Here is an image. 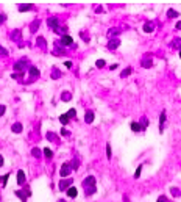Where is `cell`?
<instances>
[{
  "label": "cell",
  "mask_w": 181,
  "mask_h": 202,
  "mask_svg": "<svg viewBox=\"0 0 181 202\" xmlns=\"http://www.w3.org/2000/svg\"><path fill=\"white\" fill-rule=\"evenodd\" d=\"M16 196L19 197L22 202H27V199H28V196H31V190L30 188H25L24 191H20V190H16V193H14Z\"/></svg>",
  "instance_id": "6da1fadb"
},
{
  "label": "cell",
  "mask_w": 181,
  "mask_h": 202,
  "mask_svg": "<svg viewBox=\"0 0 181 202\" xmlns=\"http://www.w3.org/2000/svg\"><path fill=\"white\" fill-rule=\"evenodd\" d=\"M27 67H28V61L25 60V58H24V60H19V61L14 63V71H16V72H24Z\"/></svg>",
  "instance_id": "7a4b0ae2"
},
{
  "label": "cell",
  "mask_w": 181,
  "mask_h": 202,
  "mask_svg": "<svg viewBox=\"0 0 181 202\" xmlns=\"http://www.w3.org/2000/svg\"><path fill=\"white\" fill-rule=\"evenodd\" d=\"M72 179H61L60 183H58V188H60L61 191H67L70 187H72Z\"/></svg>",
  "instance_id": "3957f363"
},
{
  "label": "cell",
  "mask_w": 181,
  "mask_h": 202,
  "mask_svg": "<svg viewBox=\"0 0 181 202\" xmlns=\"http://www.w3.org/2000/svg\"><path fill=\"white\" fill-rule=\"evenodd\" d=\"M120 43H122V41H120L117 36L109 38V41H108V49H109V50H116V49L120 45Z\"/></svg>",
  "instance_id": "277c9868"
},
{
  "label": "cell",
  "mask_w": 181,
  "mask_h": 202,
  "mask_svg": "<svg viewBox=\"0 0 181 202\" xmlns=\"http://www.w3.org/2000/svg\"><path fill=\"white\" fill-rule=\"evenodd\" d=\"M70 172H72V165H70V163H64V165L61 166L60 175H61V177H67Z\"/></svg>",
  "instance_id": "5b68a950"
},
{
  "label": "cell",
  "mask_w": 181,
  "mask_h": 202,
  "mask_svg": "<svg viewBox=\"0 0 181 202\" xmlns=\"http://www.w3.org/2000/svg\"><path fill=\"white\" fill-rule=\"evenodd\" d=\"M56 45H72V36L62 35V36L60 38V41L56 43Z\"/></svg>",
  "instance_id": "8992f818"
},
{
  "label": "cell",
  "mask_w": 181,
  "mask_h": 202,
  "mask_svg": "<svg viewBox=\"0 0 181 202\" xmlns=\"http://www.w3.org/2000/svg\"><path fill=\"white\" fill-rule=\"evenodd\" d=\"M47 25H49V27H52L53 30H56V28L60 27V19H58L56 16H52V17L47 19Z\"/></svg>",
  "instance_id": "52a82bcc"
},
{
  "label": "cell",
  "mask_w": 181,
  "mask_h": 202,
  "mask_svg": "<svg viewBox=\"0 0 181 202\" xmlns=\"http://www.w3.org/2000/svg\"><path fill=\"white\" fill-rule=\"evenodd\" d=\"M10 39H12L14 43H19L22 39V30H12L10 33Z\"/></svg>",
  "instance_id": "ba28073f"
},
{
  "label": "cell",
  "mask_w": 181,
  "mask_h": 202,
  "mask_svg": "<svg viewBox=\"0 0 181 202\" xmlns=\"http://www.w3.org/2000/svg\"><path fill=\"white\" fill-rule=\"evenodd\" d=\"M95 182H97V179L94 177V175H89V177H86L85 180H83V187H86V188L95 187Z\"/></svg>",
  "instance_id": "9c48e42d"
},
{
  "label": "cell",
  "mask_w": 181,
  "mask_h": 202,
  "mask_svg": "<svg viewBox=\"0 0 181 202\" xmlns=\"http://www.w3.org/2000/svg\"><path fill=\"white\" fill-rule=\"evenodd\" d=\"M94 117H95V115H94V111H86V115H85V122L86 124H92L94 122Z\"/></svg>",
  "instance_id": "30bf717a"
},
{
  "label": "cell",
  "mask_w": 181,
  "mask_h": 202,
  "mask_svg": "<svg viewBox=\"0 0 181 202\" xmlns=\"http://www.w3.org/2000/svg\"><path fill=\"white\" fill-rule=\"evenodd\" d=\"M153 30H155V22L153 20H148V22L144 24V31L145 33H151Z\"/></svg>",
  "instance_id": "8fae6325"
},
{
  "label": "cell",
  "mask_w": 181,
  "mask_h": 202,
  "mask_svg": "<svg viewBox=\"0 0 181 202\" xmlns=\"http://www.w3.org/2000/svg\"><path fill=\"white\" fill-rule=\"evenodd\" d=\"M17 10H19L20 13L30 11V10H33V5H31V3H24V5H19V6H17Z\"/></svg>",
  "instance_id": "7c38bea8"
},
{
  "label": "cell",
  "mask_w": 181,
  "mask_h": 202,
  "mask_svg": "<svg viewBox=\"0 0 181 202\" xmlns=\"http://www.w3.org/2000/svg\"><path fill=\"white\" fill-rule=\"evenodd\" d=\"M17 183H19V185H24V183H25V172H24L22 169L17 171Z\"/></svg>",
  "instance_id": "4fadbf2b"
},
{
  "label": "cell",
  "mask_w": 181,
  "mask_h": 202,
  "mask_svg": "<svg viewBox=\"0 0 181 202\" xmlns=\"http://www.w3.org/2000/svg\"><path fill=\"white\" fill-rule=\"evenodd\" d=\"M22 124H20V122H14V124H12V127H11V130H12V133H20V132H22Z\"/></svg>",
  "instance_id": "5bb4252c"
},
{
  "label": "cell",
  "mask_w": 181,
  "mask_h": 202,
  "mask_svg": "<svg viewBox=\"0 0 181 202\" xmlns=\"http://www.w3.org/2000/svg\"><path fill=\"white\" fill-rule=\"evenodd\" d=\"M30 74H31V77H33V78H37V77L41 75L39 69H37V67H35V66H30Z\"/></svg>",
  "instance_id": "9a60e30c"
},
{
  "label": "cell",
  "mask_w": 181,
  "mask_h": 202,
  "mask_svg": "<svg viewBox=\"0 0 181 202\" xmlns=\"http://www.w3.org/2000/svg\"><path fill=\"white\" fill-rule=\"evenodd\" d=\"M164 124H166V111L161 113V119H159V132L164 130Z\"/></svg>",
  "instance_id": "2e32d148"
},
{
  "label": "cell",
  "mask_w": 181,
  "mask_h": 202,
  "mask_svg": "<svg viewBox=\"0 0 181 202\" xmlns=\"http://www.w3.org/2000/svg\"><path fill=\"white\" fill-rule=\"evenodd\" d=\"M141 64H142V67H147V69H148V67L153 66V61H151V58H144Z\"/></svg>",
  "instance_id": "e0dca14e"
},
{
  "label": "cell",
  "mask_w": 181,
  "mask_h": 202,
  "mask_svg": "<svg viewBox=\"0 0 181 202\" xmlns=\"http://www.w3.org/2000/svg\"><path fill=\"white\" fill-rule=\"evenodd\" d=\"M66 193H67V196H69V197H77V194H78V191H77V188H75V187H70Z\"/></svg>",
  "instance_id": "ac0fdd59"
},
{
  "label": "cell",
  "mask_w": 181,
  "mask_h": 202,
  "mask_svg": "<svg viewBox=\"0 0 181 202\" xmlns=\"http://www.w3.org/2000/svg\"><path fill=\"white\" fill-rule=\"evenodd\" d=\"M45 136H47V140L52 141V143H56V141H58L56 133H53V132H47V135H45Z\"/></svg>",
  "instance_id": "d6986e66"
},
{
  "label": "cell",
  "mask_w": 181,
  "mask_h": 202,
  "mask_svg": "<svg viewBox=\"0 0 181 202\" xmlns=\"http://www.w3.org/2000/svg\"><path fill=\"white\" fill-rule=\"evenodd\" d=\"M170 45H172L173 49H180V50H181V38H175V39L172 41Z\"/></svg>",
  "instance_id": "ffe728a7"
},
{
  "label": "cell",
  "mask_w": 181,
  "mask_h": 202,
  "mask_svg": "<svg viewBox=\"0 0 181 202\" xmlns=\"http://www.w3.org/2000/svg\"><path fill=\"white\" fill-rule=\"evenodd\" d=\"M60 77H61V71L58 69V67H53V69H52V78L56 80V78H60Z\"/></svg>",
  "instance_id": "44dd1931"
},
{
  "label": "cell",
  "mask_w": 181,
  "mask_h": 202,
  "mask_svg": "<svg viewBox=\"0 0 181 202\" xmlns=\"http://www.w3.org/2000/svg\"><path fill=\"white\" fill-rule=\"evenodd\" d=\"M130 129H131L133 132H141V130H142L139 122H131V124H130Z\"/></svg>",
  "instance_id": "7402d4cb"
},
{
  "label": "cell",
  "mask_w": 181,
  "mask_h": 202,
  "mask_svg": "<svg viewBox=\"0 0 181 202\" xmlns=\"http://www.w3.org/2000/svg\"><path fill=\"white\" fill-rule=\"evenodd\" d=\"M42 152H44V157H45V158H49V160L53 157V150H52V149H49V147H45Z\"/></svg>",
  "instance_id": "603a6c76"
},
{
  "label": "cell",
  "mask_w": 181,
  "mask_h": 202,
  "mask_svg": "<svg viewBox=\"0 0 181 202\" xmlns=\"http://www.w3.org/2000/svg\"><path fill=\"white\" fill-rule=\"evenodd\" d=\"M36 43H37V45H39V47H42V49L47 47V44H45V39H44L42 36H39V38H37V39H36Z\"/></svg>",
  "instance_id": "cb8c5ba5"
},
{
  "label": "cell",
  "mask_w": 181,
  "mask_h": 202,
  "mask_svg": "<svg viewBox=\"0 0 181 202\" xmlns=\"http://www.w3.org/2000/svg\"><path fill=\"white\" fill-rule=\"evenodd\" d=\"M131 72H133L131 67H127V69H123V71L120 72V77H122V78H125V77H128V75L131 74Z\"/></svg>",
  "instance_id": "d4e9b609"
},
{
  "label": "cell",
  "mask_w": 181,
  "mask_h": 202,
  "mask_svg": "<svg viewBox=\"0 0 181 202\" xmlns=\"http://www.w3.org/2000/svg\"><path fill=\"white\" fill-rule=\"evenodd\" d=\"M41 152H42V150L37 149V147H33V149H31V155H33L35 158H39V157H41Z\"/></svg>",
  "instance_id": "484cf974"
},
{
  "label": "cell",
  "mask_w": 181,
  "mask_h": 202,
  "mask_svg": "<svg viewBox=\"0 0 181 202\" xmlns=\"http://www.w3.org/2000/svg\"><path fill=\"white\" fill-rule=\"evenodd\" d=\"M139 124H141V129H142V130H145L147 127H148V119H147V117H142Z\"/></svg>",
  "instance_id": "4316f807"
},
{
  "label": "cell",
  "mask_w": 181,
  "mask_h": 202,
  "mask_svg": "<svg viewBox=\"0 0 181 202\" xmlns=\"http://www.w3.org/2000/svg\"><path fill=\"white\" fill-rule=\"evenodd\" d=\"M37 28H39V20H35V22L31 24V27H30V31L35 33V31H37Z\"/></svg>",
  "instance_id": "83f0119b"
},
{
  "label": "cell",
  "mask_w": 181,
  "mask_h": 202,
  "mask_svg": "<svg viewBox=\"0 0 181 202\" xmlns=\"http://www.w3.org/2000/svg\"><path fill=\"white\" fill-rule=\"evenodd\" d=\"M61 99L64 100V102H69L70 99H72V94L70 92H62V96H61Z\"/></svg>",
  "instance_id": "f1b7e54d"
},
{
  "label": "cell",
  "mask_w": 181,
  "mask_h": 202,
  "mask_svg": "<svg viewBox=\"0 0 181 202\" xmlns=\"http://www.w3.org/2000/svg\"><path fill=\"white\" fill-rule=\"evenodd\" d=\"M60 122H61L62 125H66L67 122H69V116H67V115H61V116H60Z\"/></svg>",
  "instance_id": "f546056e"
},
{
  "label": "cell",
  "mask_w": 181,
  "mask_h": 202,
  "mask_svg": "<svg viewBox=\"0 0 181 202\" xmlns=\"http://www.w3.org/2000/svg\"><path fill=\"white\" fill-rule=\"evenodd\" d=\"M167 16H169V17H178L180 13L175 11V10H169V11H167Z\"/></svg>",
  "instance_id": "4dcf8cb0"
},
{
  "label": "cell",
  "mask_w": 181,
  "mask_h": 202,
  "mask_svg": "<svg viewBox=\"0 0 181 202\" xmlns=\"http://www.w3.org/2000/svg\"><path fill=\"white\" fill-rule=\"evenodd\" d=\"M141 172H142V165H139L137 169H136V172H134V179H139V177H141Z\"/></svg>",
  "instance_id": "1f68e13d"
},
{
  "label": "cell",
  "mask_w": 181,
  "mask_h": 202,
  "mask_svg": "<svg viewBox=\"0 0 181 202\" xmlns=\"http://www.w3.org/2000/svg\"><path fill=\"white\" fill-rule=\"evenodd\" d=\"M66 115L69 116V117H75V116H77V110H75V108H70V110L67 111Z\"/></svg>",
  "instance_id": "d6a6232c"
},
{
  "label": "cell",
  "mask_w": 181,
  "mask_h": 202,
  "mask_svg": "<svg viewBox=\"0 0 181 202\" xmlns=\"http://www.w3.org/2000/svg\"><path fill=\"white\" fill-rule=\"evenodd\" d=\"M105 64H106V63H105V60H97V61H95V66L98 67V69L105 67Z\"/></svg>",
  "instance_id": "836d02e7"
},
{
  "label": "cell",
  "mask_w": 181,
  "mask_h": 202,
  "mask_svg": "<svg viewBox=\"0 0 181 202\" xmlns=\"http://www.w3.org/2000/svg\"><path fill=\"white\" fill-rule=\"evenodd\" d=\"M11 77L14 78V80H20V78L24 77V72H14V74L11 75Z\"/></svg>",
  "instance_id": "e575fe53"
},
{
  "label": "cell",
  "mask_w": 181,
  "mask_h": 202,
  "mask_svg": "<svg viewBox=\"0 0 181 202\" xmlns=\"http://www.w3.org/2000/svg\"><path fill=\"white\" fill-rule=\"evenodd\" d=\"M8 177H10V174H5V175H2V177H0V180H2V185H3V187L6 185V182H8Z\"/></svg>",
  "instance_id": "d590c367"
},
{
  "label": "cell",
  "mask_w": 181,
  "mask_h": 202,
  "mask_svg": "<svg viewBox=\"0 0 181 202\" xmlns=\"http://www.w3.org/2000/svg\"><path fill=\"white\" fill-rule=\"evenodd\" d=\"M95 191H97V188H95V187H91V188H87V190H86V194L91 196V194H94Z\"/></svg>",
  "instance_id": "8d00e7d4"
},
{
  "label": "cell",
  "mask_w": 181,
  "mask_h": 202,
  "mask_svg": "<svg viewBox=\"0 0 181 202\" xmlns=\"http://www.w3.org/2000/svg\"><path fill=\"white\" fill-rule=\"evenodd\" d=\"M53 53H55V55H64V49H61V47L58 49V47H56V49H55V52H53Z\"/></svg>",
  "instance_id": "74e56055"
},
{
  "label": "cell",
  "mask_w": 181,
  "mask_h": 202,
  "mask_svg": "<svg viewBox=\"0 0 181 202\" xmlns=\"http://www.w3.org/2000/svg\"><path fill=\"white\" fill-rule=\"evenodd\" d=\"M111 155H112V152H111V146H109V143H108V144H106V157L111 158Z\"/></svg>",
  "instance_id": "f35d334b"
},
{
  "label": "cell",
  "mask_w": 181,
  "mask_h": 202,
  "mask_svg": "<svg viewBox=\"0 0 181 202\" xmlns=\"http://www.w3.org/2000/svg\"><path fill=\"white\" fill-rule=\"evenodd\" d=\"M78 163H80V161H78V158H75L74 161L70 163V165H72V169H78Z\"/></svg>",
  "instance_id": "ab89813d"
},
{
  "label": "cell",
  "mask_w": 181,
  "mask_h": 202,
  "mask_svg": "<svg viewBox=\"0 0 181 202\" xmlns=\"http://www.w3.org/2000/svg\"><path fill=\"white\" fill-rule=\"evenodd\" d=\"M0 55H3V57L8 55V50H6V49H3L2 45H0Z\"/></svg>",
  "instance_id": "60d3db41"
},
{
  "label": "cell",
  "mask_w": 181,
  "mask_h": 202,
  "mask_svg": "<svg viewBox=\"0 0 181 202\" xmlns=\"http://www.w3.org/2000/svg\"><path fill=\"white\" fill-rule=\"evenodd\" d=\"M6 20V14H3V13H0V24H3Z\"/></svg>",
  "instance_id": "b9f144b4"
},
{
  "label": "cell",
  "mask_w": 181,
  "mask_h": 202,
  "mask_svg": "<svg viewBox=\"0 0 181 202\" xmlns=\"http://www.w3.org/2000/svg\"><path fill=\"white\" fill-rule=\"evenodd\" d=\"M5 111H6L5 105H0V116H3V115H5Z\"/></svg>",
  "instance_id": "7bdbcfd3"
},
{
  "label": "cell",
  "mask_w": 181,
  "mask_h": 202,
  "mask_svg": "<svg viewBox=\"0 0 181 202\" xmlns=\"http://www.w3.org/2000/svg\"><path fill=\"white\" fill-rule=\"evenodd\" d=\"M172 194H173V196H180V191H178V188H172Z\"/></svg>",
  "instance_id": "ee69618b"
},
{
  "label": "cell",
  "mask_w": 181,
  "mask_h": 202,
  "mask_svg": "<svg viewBox=\"0 0 181 202\" xmlns=\"http://www.w3.org/2000/svg\"><path fill=\"white\" fill-rule=\"evenodd\" d=\"M156 202H167V197H166V196H159Z\"/></svg>",
  "instance_id": "f6af8a7d"
},
{
  "label": "cell",
  "mask_w": 181,
  "mask_h": 202,
  "mask_svg": "<svg viewBox=\"0 0 181 202\" xmlns=\"http://www.w3.org/2000/svg\"><path fill=\"white\" fill-rule=\"evenodd\" d=\"M119 33V30H116V28H112V30H109L108 31V35H117Z\"/></svg>",
  "instance_id": "bcb514c9"
},
{
  "label": "cell",
  "mask_w": 181,
  "mask_h": 202,
  "mask_svg": "<svg viewBox=\"0 0 181 202\" xmlns=\"http://www.w3.org/2000/svg\"><path fill=\"white\" fill-rule=\"evenodd\" d=\"M64 64H66V67H67V69H70V67H72V61H66Z\"/></svg>",
  "instance_id": "7dc6e473"
},
{
  "label": "cell",
  "mask_w": 181,
  "mask_h": 202,
  "mask_svg": "<svg viewBox=\"0 0 181 202\" xmlns=\"http://www.w3.org/2000/svg\"><path fill=\"white\" fill-rule=\"evenodd\" d=\"M2 166H3V157L0 155V168H2Z\"/></svg>",
  "instance_id": "c3c4849f"
},
{
  "label": "cell",
  "mask_w": 181,
  "mask_h": 202,
  "mask_svg": "<svg viewBox=\"0 0 181 202\" xmlns=\"http://www.w3.org/2000/svg\"><path fill=\"white\" fill-rule=\"evenodd\" d=\"M176 28H178V30H181V20H180L178 24H176Z\"/></svg>",
  "instance_id": "681fc988"
},
{
  "label": "cell",
  "mask_w": 181,
  "mask_h": 202,
  "mask_svg": "<svg viewBox=\"0 0 181 202\" xmlns=\"http://www.w3.org/2000/svg\"><path fill=\"white\" fill-rule=\"evenodd\" d=\"M58 202H66V201H64V199H60V201H58Z\"/></svg>",
  "instance_id": "f907efd6"
},
{
  "label": "cell",
  "mask_w": 181,
  "mask_h": 202,
  "mask_svg": "<svg viewBox=\"0 0 181 202\" xmlns=\"http://www.w3.org/2000/svg\"><path fill=\"white\" fill-rule=\"evenodd\" d=\"M180 58H181V50H180Z\"/></svg>",
  "instance_id": "816d5d0a"
}]
</instances>
